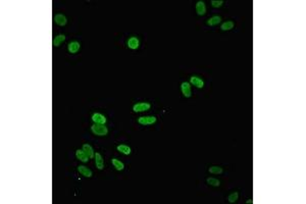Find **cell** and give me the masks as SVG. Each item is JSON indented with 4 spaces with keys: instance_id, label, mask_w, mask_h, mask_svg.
Returning a JSON list of instances; mask_svg holds the SVG:
<instances>
[{
    "instance_id": "6da1fadb",
    "label": "cell",
    "mask_w": 306,
    "mask_h": 204,
    "mask_svg": "<svg viewBox=\"0 0 306 204\" xmlns=\"http://www.w3.org/2000/svg\"><path fill=\"white\" fill-rule=\"evenodd\" d=\"M92 133L96 135V136H106L108 133V129L104 125H99V124H94L91 127Z\"/></svg>"
},
{
    "instance_id": "7a4b0ae2",
    "label": "cell",
    "mask_w": 306,
    "mask_h": 204,
    "mask_svg": "<svg viewBox=\"0 0 306 204\" xmlns=\"http://www.w3.org/2000/svg\"><path fill=\"white\" fill-rule=\"evenodd\" d=\"M150 107H151V105L148 102H139L133 106V110L135 112H143V111L149 110Z\"/></svg>"
},
{
    "instance_id": "3957f363",
    "label": "cell",
    "mask_w": 306,
    "mask_h": 204,
    "mask_svg": "<svg viewBox=\"0 0 306 204\" xmlns=\"http://www.w3.org/2000/svg\"><path fill=\"white\" fill-rule=\"evenodd\" d=\"M138 122L143 126L153 125L154 122H156V117H141L138 118Z\"/></svg>"
},
{
    "instance_id": "277c9868",
    "label": "cell",
    "mask_w": 306,
    "mask_h": 204,
    "mask_svg": "<svg viewBox=\"0 0 306 204\" xmlns=\"http://www.w3.org/2000/svg\"><path fill=\"white\" fill-rule=\"evenodd\" d=\"M92 121L94 122V124H99V125H105L106 122V117L103 114L95 112L92 115Z\"/></svg>"
},
{
    "instance_id": "5b68a950",
    "label": "cell",
    "mask_w": 306,
    "mask_h": 204,
    "mask_svg": "<svg viewBox=\"0 0 306 204\" xmlns=\"http://www.w3.org/2000/svg\"><path fill=\"white\" fill-rule=\"evenodd\" d=\"M181 90H182V93L185 96L186 98H189L191 97V86H190V83L188 82H183L181 85Z\"/></svg>"
},
{
    "instance_id": "8992f818",
    "label": "cell",
    "mask_w": 306,
    "mask_h": 204,
    "mask_svg": "<svg viewBox=\"0 0 306 204\" xmlns=\"http://www.w3.org/2000/svg\"><path fill=\"white\" fill-rule=\"evenodd\" d=\"M81 48V45L79 42H77V41H73L71 42L68 45V52L69 53H72V54H75V53H78L79 52V50Z\"/></svg>"
},
{
    "instance_id": "52a82bcc",
    "label": "cell",
    "mask_w": 306,
    "mask_h": 204,
    "mask_svg": "<svg viewBox=\"0 0 306 204\" xmlns=\"http://www.w3.org/2000/svg\"><path fill=\"white\" fill-rule=\"evenodd\" d=\"M127 44H128V47H129L130 49L136 50L139 47V44H140V42H139V39H138L137 37H131L130 39L128 40Z\"/></svg>"
},
{
    "instance_id": "ba28073f",
    "label": "cell",
    "mask_w": 306,
    "mask_h": 204,
    "mask_svg": "<svg viewBox=\"0 0 306 204\" xmlns=\"http://www.w3.org/2000/svg\"><path fill=\"white\" fill-rule=\"evenodd\" d=\"M54 22H55V24L56 25H58L60 27H63L68 24V20H67V17H64L63 14H56L55 17H54Z\"/></svg>"
},
{
    "instance_id": "9c48e42d",
    "label": "cell",
    "mask_w": 306,
    "mask_h": 204,
    "mask_svg": "<svg viewBox=\"0 0 306 204\" xmlns=\"http://www.w3.org/2000/svg\"><path fill=\"white\" fill-rule=\"evenodd\" d=\"M78 172H80L81 175L86 177V178H91L93 172L90 168H88L87 167H84V165H79L78 167Z\"/></svg>"
},
{
    "instance_id": "30bf717a",
    "label": "cell",
    "mask_w": 306,
    "mask_h": 204,
    "mask_svg": "<svg viewBox=\"0 0 306 204\" xmlns=\"http://www.w3.org/2000/svg\"><path fill=\"white\" fill-rule=\"evenodd\" d=\"M195 8H196V12L199 15H204L206 13V5H205V3L203 1H201V0L196 3Z\"/></svg>"
},
{
    "instance_id": "8fae6325",
    "label": "cell",
    "mask_w": 306,
    "mask_h": 204,
    "mask_svg": "<svg viewBox=\"0 0 306 204\" xmlns=\"http://www.w3.org/2000/svg\"><path fill=\"white\" fill-rule=\"evenodd\" d=\"M94 158H95V164H96V167H97L98 169H103L104 168V161H103V158H102V156L100 153H95V155H94Z\"/></svg>"
},
{
    "instance_id": "7c38bea8",
    "label": "cell",
    "mask_w": 306,
    "mask_h": 204,
    "mask_svg": "<svg viewBox=\"0 0 306 204\" xmlns=\"http://www.w3.org/2000/svg\"><path fill=\"white\" fill-rule=\"evenodd\" d=\"M190 82H191L192 85H194L195 87L199 88V89H201V88L204 87V82L200 78H198V77H196V76L191 77V79H190Z\"/></svg>"
},
{
    "instance_id": "4fadbf2b",
    "label": "cell",
    "mask_w": 306,
    "mask_h": 204,
    "mask_svg": "<svg viewBox=\"0 0 306 204\" xmlns=\"http://www.w3.org/2000/svg\"><path fill=\"white\" fill-rule=\"evenodd\" d=\"M76 157L80 161H82V162H88V160H89L88 155L83 151V150H80V149L76 151Z\"/></svg>"
},
{
    "instance_id": "5bb4252c",
    "label": "cell",
    "mask_w": 306,
    "mask_h": 204,
    "mask_svg": "<svg viewBox=\"0 0 306 204\" xmlns=\"http://www.w3.org/2000/svg\"><path fill=\"white\" fill-rule=\"evenodd\" d=\"M82 150H83V151L88 155L89 158H93V157H94V155H95L94 150H93L92 146H91V145H89V144H84V145H83Z\"/></svg>"
},
{
    "instance_id": "9a60e30c",
    "label": "cell",
    "mask_w": 306,
    "mask_h": 204,
    "mask_svg": "<svg viewBox=\"0 0 306 204\" xmlns=\"http://www.w3.org/2000/svg\"><path fill=\"white\" fill-rule=\"evenodd\" d=\"M220 22H222V17H218V15H214V17H211L210 18H208L207 25L210 26V27H213V26L218 25Z\"/></svg>"
},
{
    "instance_id": "2e32d148",
    "label": "cell",
    "mask_w": 306,
    "mask_h": 204,
    "mask_svg": "<svg viewBox=\"0 0 306 204\" xmlns=\"http://www.w3.org/2000/svg\"><path fill=\"white\" fill-rule=\"evenodd\" d=\"M117 149H118V151H119V152L123 153V154H125V155H129V154H131V152H132L131 148L128 145H125V144L118 145V147H117Z\"/></svg>"
},
{
    "instance_id": "e0dca14e",
    "label": "cell",
    "mask_w": 306,
    "mask_h": 204,
    "mask_svg": "<svg viewBox=\"0 0 306 204\" xmlns=\"http://www.w3.org/2000/svg\"><path fill=\"white\" fill-rule=\"evenodd\" d=\"M65 40V36L63 35V34H60V35H57L56 37H54V39H53V46L54 47H58V46H60V44L63 43V42H64Z\"/></svg>"
},
{
    "instance_id": "ac0fdd59",
    "label": "cell",
    "mask_w": 306,
    "mask_h": 204,
    "mask_svg": "<svg viewBox=\"0 0 306 204\" xmlns=\"http://www.w3.org/2000/svg\"><path fill=\"white\" fill-rule=\"evenodd\" d=\"M111 162H112V165L115 167L117 171H123V169L125 168V164H123L121 160H118L117 158H112Z\"/></svg>"
},
{
    "instance_id": "d6986e66",
    "label": "cell",
    "mask_w": 306,
    "mask_h": 204,
    "mask_svg": "<svg viewBox=\"0 0 306 204\" xmlns=\"http://www.w3.org/2000/svg\"><path fill=\"white\" fill-rule=\"evenodd\" d=\"M234 22H232V21H228L226 22H223V24L220 26V29H222L223 31H230L234 28Z\"/></svg>"
},
{
    "instance_id": "ffe728a7",
    "label": "cell",
    "mask_w": 306,
    "mask_h": 204,
    "mask_svg": "<svg viewBox=\"0 0 306 204\" xmlns=\"http://www.w3.org/2000/svg\"><path fill=\"white\" fill-rule=\"evenodd\" d=\"M206 182L208 185H210V186H213V187H218L219 185H220V182L218 180V179H215V178H208L206 180Z\"/></svg>"
},
{
    "instance_id": "44dd1931",
    "label": "cell",
    "mask_w": 306,
    "mask_h": 204,
    "mask_svg": "<svg viewBox=\"0 0 306 204\" xmlns=\"http://www.w3.org/2000/svg\"><path fill=\"white\" fill-rule=\"evenodd\" d=\"M238 198H239V193H238V192H233L232 194L228 195V202H230V203H235L238 200Z\"/></svg>"
},
{
    "instance_id": "7402d4cb",
    "label": "cell",
    "mask_w": 306,
    "mask_h": 204,
    "mask_svg": "<svg viewBox=\"0 0 306 204\" xmlns=\"http://www.w3.org/2000/svg\"><path fill=\"white\" fill-rule=\"evenodd\" d=\"M208 171H209L210 174L219 175V174H222V172H223V168L220 167H209Z\"/></svg>"
},
{
    "instance_id": "603a6c76",
    "label": "cell",
    "mask_w": 306,
    "mask_h": 204,
    "mask_svg": "<svg viewBox=\"0 0 306 204\" xmlns=\"http://www.w3.org/2000/svg\"><path fill=\"white\" fill-rule=\"evenodd\" d=\"M211 5L212 7H215V8H218V7H220L223 4V0H211Z\"/></svg>"
},
{
    "instance_id": "cb8c5ba5",
    "label": "cell",
    "mask_w": 306,
    "mask_h": 204,
    "mask_svg": "<svg viewBox=\"0 0 306 204\" xmlns=\"http://www.w3.org/2000/svg\"><path fill=\"white\" fill-rule=\"evenodd\" d=\"M247 203H252V199H249V200H247Z\"/></svg>"
}]
</instances>
